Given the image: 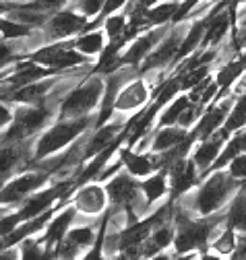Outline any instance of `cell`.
<instances>
[{
  "mask_svg": "<svg viewBox=\"0 0 246 260\" xmlns=\"http://www.w3.org/2000/svg\"><path fill=\"white\" fill-rule=\"evenodd\" d=\"M209 217V215H207ZM226 221V213L213 215L209 219H201V221H193L189 215L184 217V213L180 211L176 215V236H174V248L178 254L184 252H193V250H201L205 254L207 244L213 236V232L220 227V223Z\"/></svg>",
  "mask_w": 246,
  "mask_h": 260,
  "instance_id": "6da1fadb",
  "label": "cell"
},
{
  "mask_svg": "<svg viewBox=\"0 0 246 260\" xmlns=\"http://www.w3.org/2000/svg\"><path fill=\"white\" fill-rule=\"evenodd\" d=\"M242 184H244V180H236L234 176H230V172H220V170L213 172V176L195 194L193 209L203 217L215 213L218 209H222V205L230 197H234Z\"/></svg>",
  "mask_w": 246,
  "mask_h": 260,
  "instance_id": "7a4b0ae2",
  "label": "cell"
},
{
  "mask_svg": "<svg viewBox=\"0 0 246 260\" xmlns=\"http://www.w3.org/2000/svg\"><path fill=\"white\" fill-rule=\"evenodd\" d=\"M67 186L69 184H60L56 188H50L46 192H40V194H36L34 199H29L21 211H17L15 215H9L5 219H0V236H7L9 232L15 230L17 225H21V223H25L29 219H34L38 215H42L44 211H48V207L60 197V194L67 192Z\"/></svg>",
  "mask_w": 246,
  "mask_h": 260,
  "instance_id": "3957f363",
  "label": "cell"
},
{
  "mask_svg": "<svg viewBox=\"0 0 246 260\" xmlns=\"http://www.w3.org/2000/svg\"><path fill=\"white\" fill-rule=\"evenodd\" d=\"M89 126V120L87 118H81V120H71V122H63L54 126L52 130H48V133L38 141V147H36V157L42 159L58 149H63L67 143H71L75 137H79L83 130Z\"/></svg>",
  "mask_w": 246,
  "mask_h": 260,
  "instance_id": "277c9868",
  "label": "cell"
},
{
  "mask_svg": "<svg viewBox=\"0 0 246 260\" xmlns=\"http://www.w3.org/2000/svg\"><path fill=\"white\" fill-rule=\"evenodd\" d=\"M50 118V110L44 106H36V108H25L17 112V118L13 122V126L7 130V135L3 137L5 143H13V141H23L25 137L34 135L36 130H40Z\"/></svg>",
  "mask_w": 246,
  "mask_h": 260,
  "instance_id": "5b68a950",
  "label": "cell"
},
{
  "mask_svg": "<svg viewBox=\"0 0 246 260\" xmlns=\"http://www.w3.org/2000/svg\"><path fill=\"white\" fill-rule=\"evenodd\" d=\"M102 81L100 79H94L85 83L83 87H79L77 91H73L67 102L63 104V116L67 118H75V116H83L87 114L91 108H94L100 100V93H102Z\"/></svg>",
  "mask_w": 246,
  "mask_h": 260,
  "instance_id": "8992f818",
  "label": "cell"
},
{
  "mask_svg": "<svg viewBox=\"0 0 246 260\" xmlns=\"http://www.w3.org/2000/svg\"><path fill=\"white\" fill-rule=\"evenodd\" d=\"M187 31H184L182 27H176L172 34L168 31V34L164 36V40L160 42V46L145 58V64L141 67V71L147 73L151 69L166 67V64H170V67H172V62H174V58H176V54H178V50L182 46V40H184V36H187Z\"/></svg>",
  "mask_w": 246,
  "mask_h": 260,
  "instance_id": "52a82bcc",
  "label": "cell"
},
{
  "mask_svg": "<svg viewBox=\"0 0 246 260\" xmlns=\"http://www.w3.org/2000/svg\"><path fill=\"white\" fill-rule=\"evenodd\" d=\"M232 104H234V97H228V100H224L222 104H215L207 114H203L199 118L197 126L193 128V133H191V137L195 141H205L213 133H218L220 126L226 122L228 114L232 112Z\"/></svg>",
  "mask_w": 246,
  "mask_h": 260,
  "instance_id": "ba28073f",
  "label": "cell"
},
{
  "mask_svg": "<svg viewBox=\"0 0 246 260\" xmlns=\"http://www.w3.org/2000/svg\"><path fill=\"white\" fill-rule=\"evenodd\" d=\"M168 178H170V197L178 199L182 197L184 192H189L197 180H199V168L195 166V161H187V159H180L172 168H168Z\"/></svg>",
  "mask_w": 246,
  "mask_h": 260,
  "instance_id": "9c48e42d",
  "label": "cell"
},
{
  "mask_svg": "<svg viewBox=\"0 0 246 260\" xmlns=\"http://www.w3.org/2000/svg\"><path fill=\"white\" fill-rule=\"evenodd\" d=\"M32 60L38 64H44V67H50V69H67V67H75V64L85 62V56H81L79 52L65 48V46H52V48L38 50L32 56Z\"/></svg>",
  "mask_w": 246,
  "mask_h": 260,
  "instance_id": "30bf717a",
  "label": "cell"
},
{
  "mask_svg": "<svg viewBox=\"0 0 246 260\" xmlns=\"http://www.w3.org/2000/svg\"><path fill=\"white\" fill-rule=\"evenodd\" d=\"M228 135H230L228 130L222 128L220 133H213L209 139L201 141V145L195 149L193 161H195V166L199 168L201 174H207V172L211 170V166L215 164V159H218V155H220V151H222V147H224Z\"/></svg>",
  "mask_w": 246,
  "mask_h": 260,
  "instance_id": "8fae6325",
  "label": "cell"
},
{
  "mask_svg": "<svg viewBox=\"0 0 246 260\" xmlns=\"http://www.w3.org/2000/svg\"><path fill=\"white\" fill-rule=\"evenodd\" d=\"M48 178V172H38V174H27L21 176L17 180H13L11 184H7L0 190V205H9V203H17L23 197H27L32 190L40 188Z\"/></svg>",
  "mask_w": 246,
  "mask_h": 260,
  "instance_id": "7c38bea8",
  "label": "cell"
},
{
  "mask_svg": "<svg viewBox=\"0 0 246 260\" xmlns=\"http://www.w3.org/2000/svg\"><path fill=\"white\" fill-rule=\"evenodd\" d=\"M166 34H168V29H166V27H160V29L149 31V34H145L143 38H139V40L125 52V56L118 58L116 64H122V67H125V64H131V67H139V62L145 60V58L151 54L153 46L160 44L162 38H164Z\"/></svg>",
  "mask_w": 246,
  "mask_h": 260,
  "instance_id": "4fadbf2b",
  "label": "cell"
},
{
  "mask_svg": "<svg viewBox=\"0 0 246 260\" xmlns=\"http://www.w3.org/2000/svg\"><path fill=\"white\" fill-rule=\"evenodd\" d=\"M139 190H141V184H137L131 176H118V178H114V180L106 186V192H108V197L112 199V203H114V205L127 207L129 211H131V209L135 207V203H137Z\"/></svg>",
  "mask_w": 246,
  "mask_h": 260,
  "instance_id": "5bb4252c",
  "label": "cell"
},
{
  "mask_svg": "<svg viewBox=\"0 0 246 260\" xmlns=\"http://www.w3.org/2000/svg\"><path fill=\"white\" fill-rule=\"evenodd\" d=\"M230 3V0H228ZM234 23H232V15H230V7L226 5L222 11H218L213 17H211V21H209V25H207V31H205V36H203V42H201V50H207V48H215L218 46L226 36H228V31H230V27H232ZM197 48V50H199Z\"/></svg>",
  "mask_w": 246,
  "mask_h": 260,
  "instance_id": "9a60e30c",
  "label": "cell"
},
{
  "mask_svg": "<svg viewBox=\"0 0 246 260\" xmlns=\"http://www.w3.org/2000/svg\"><path fill=\"white\" fill-rule=\"evenodd\" d=\"M242 73H246V52H244L242 56L230 60L228 64H224V67L220 69L218 77H215V83H218V87H220L215 102H218L220 97H224V95L232 89V85L242 77Z\"/></svg>",
  "mask_w": 246,
  "mask_h": 260,
  "instance_id": "2e32d148",
  "label": "cell"
},
{
  "mask_svg": "<svg viewBox=\"0 0 246 260\" xmlns=\"http://www.w3.org/2000/svg\"><path fill=\"white\" fill-rule=\"evenodd\" d=\"M226 225L238 234H246V182L232 197L226 211Z\"/></svg>",
  "mask_w": 246,
  "mask_h": 260,
  "instance_id": "e0dca14e",
  "label": "cell"
},
{
  "mask_svg": "<svg viewBox=\"0 0 246 260\" xmlns=\"http://www.w3.org/2000/svg\"><path fill=\"white\" fill-rule=\"evenodd\" d=\"M174 236H176V230H174V227L168 221L162 223V225H158V227H153V232L149 234V238L141 246L143 256H149V258L153 256V258H156L158 252L166 250L174 242Z\"/></svg>",
  "mask_w": 246,
  "mask_h": 260,
  "instance_id": "ac0fdd59",
  "label": "cell"
},
{
  "mask_svg": "<svg viewBox=\"0 0 246 260\" xmlns=\"http://www.w3.org/2000/svg\"><path fill=\"white\" fill-rule=\"evenodd\" d=\"M50 217H52V213H50V211H44L42 215H38V217H34V219H29V221L17 225L13 232H9L3 240H0V248H11V246L19 244L21 240H25L27 236L36 234L38 230H42V227L46 225V221H48Z\"/></svg>",
  "mask_w": 246,
  "mask_h": 260,
  "instance_id": "d6986e66",
  "label": "cell"
},
{
  "mask_svg": "<svg viewBox=\"0 0 246 260\" xmlns=\"http://www.w3.org/2000/svg\"><path fill=\"white\" fill-rule=\"evenodd\" d=\"M85 27V19L75 13H58L50 19V36L52 38H67Z\"/></svg>",
  "mask_w": 246,
  "mask_h": 260,
  "instance_id": "ffe728a7",
  "label": "cell"
},
{
  "mask_svg": "<svg viewBox=\"0 0 246 260\" xmlns=\"http://www.w3.org/2000/svg\"><path fill=\"white\" fill-rule=\"evenodd\" d=\"M191 133H187V128H174V126H164L160 128L156 137H153L151 141V151H156V153H162V151H168L176 145H180L182 141H187Z\"/></svg>",
  "mask_w": 246,
  "mask_h": 260,
  "instance_id": "44dd1931",
  "label": "cell"
},
{
  "mask_svg": "<svg viewBox=\"0 0 246 260\" xmlns=\"http://www.w3.org/2000/svg\"><path fill=\"white\" fill-rule=\"evenodd\" d=\"M52 73V69L48 67H40L38 62H27V64H21V67L13 73V77L9 79V85H13L15 89H19V87H25V85H32V83H36V81H40V79H44V77H48Z\"/></svg>",
  "mask_w": 246,
  "mask_h": 260,
  "instance_id": "7402d4cb",
  "label": "cell"
},
{
  "mask_svg": "<svg viewBox=\"0 0 246 260\" xmlns=\"http://www.w3.org/2000/svg\"><path fill=\"white\" fill-rule=\"evenodd\" d=\"M94 230H89V227H77V230H73L67 238H63V244H60V248H58V254L60 256H65V258H69V256H75L81 248H85V246H89L91 242H94Z\"/></svg>",
  "mask_w": 246,
  "mask_h": 260,
  "instance_id": "603a6c76",
  "label": "cell"
},
{
  "mask_svg": "<svg viewBox=\"0 0 246 260\" xmlns=\"http://www.w3.org/2000/svg\"><path fill=\"white\" fill-rule=\"evenodd\" d=\"M122 164L127 166L131 176H137V178H143V176L158 170V161L156 159H151L147 155H141V153H133L131 149L122 151Z\"/></svg>",
  "mask_w": 246,
  "mask_h": 260,
  "instance_id": "cb8c5ba5",
  "label": "cell"
},
{
  "mask_svg": "<svg viewBox=\"0 0 246 260\" xmlns=\"http://www.w3.org/2000/svg\"><path fill=\"white\" fill-rule=\"evenodd\" d=\"M149 100V91L145 87L143 81H135L131 83L122 93H118L116 97V108L118 110H131V108H137L141 104H145Z\"/></svg>",
  "mask_w": 246,
  "mask_h": 260,
  "instance_id": "d4e9b609",
  "label": "cell"
},
{
  "mask_svg": "<svg viewBox=\"0 0 246 260\" xmlns=\"http://www.w3.org/2000/svg\"><path fill=\"white\" fill-rule=\"evenodd\" d=\"M125 81V75H114L108 79L106 83V93H104V104H102V112H100V118H98V124L104 126V122L112 116V110L116 108V97H118V91H120V85Z\"/></svg>",
  "mask_w": 246,
  "mask_h": 260,
  "instance_id": "484cf974",
  "label": "cell"
},
{
  "mask_svg": "<svg viewBox=\"0 0 246 260\" xmlns=\"http://www.w3.org/2000/svg\"><path fill=\"white\" fill-rule=\"evenodd\" d=\"M77 207L81 211H87V213H98L104 209V192L100 186H87L83 188L79 194H77V199H75Z\"/></svg>",
  "mask_w": 246,
  "mask_h": 260,
  "instance_id": "4316f807",
  "label": "cell"
},
{
  "mask_svg": "<svg viewBox=\"0 0 246 260\" xmlns=\"http://www.w3.org/2000/svg\"><path fill=\"white\" fill-rule=\"evenodd\" d=\"M73 217H75V211L69 209V211H65L60 217H56V221H52V225L48 227V232H46L44 238L40 240V242H44V244L48 246V252H50V248H52L54 244L63 242V236H65V232H67V227L71 225Z\"/></svg>",
  "mask_w": 246,
  "mask_h": 260,
  "instance_id": "83f0119b",
  "label": "cell"
},
{
  "mask_svg": "<svg viewBox=\"0 0 246 260\" xmlns=\"http://www.w3.org/2000/svg\"><path fill=\"white\" fill-rule=\"evenodd\" d=\"M120 130V124H112V126H104L100 128V133H96L91 137L89 145H87V151H85V157H91V155H98L100 151H104L108 145H112L118 137L116 133Z\"/></svg>",
  "mask_w": 246,
  "mask_h": 260,
  "instance_id": "f1b7e54d",
  "label": "cell"
},
{
  "mask_svg": "<svg viewBox=\"0 0 246 260\" xmlns=\"http://www.w3.org/2000/svg\"><path fill=\"white\" fill-rule=\"evenodd\" d=\"M178 7H180V3H176V0H168V3L156 5L153 9H149L145 13V23L147 25H166L170 19L174 21V17L178 13Z\"/></svg>",
  "mask_w": 246,
  "mask_h": 260,
  "instance_id": "f546056e",
  "label": "cell"
},
{
  "mask_svg": "<svg viewBox=\"0 0 246 260\" xmlns=\"http://www.w3.org/2000/svg\"><path fill=\"white\" fill-rule=\"evenodd\" d=\"M168 174L166 172H160V174H153L151 178H147L143 184H141V192L145 194V201L149 203H156L158 199H162L164 194L168 192Z\"/></svg>",
  "mask_w": 246,
  "mask_h": 260,
  "instance_id": "4dcf8cb0",
  "label": "cell"
},
{
  "mask_svg": "<svg viewBox=\"0 0 246 260\" xmlns=\"http://www.w3.org/2000/svg\"><path fill=\"white\" fill-rule=\"evenodd\" d=\"M189 104H191V97H189V95H180V97H176V100L172 102V106L160 116L158 126L164 128V126H174V124H178L180 114L189 108Z\"/></svg>",
  "mask_w": 246,
  "mask_h": 260,
  "instance_id": "1f68e13d",
  "label": "cell"
},
{
  "mask_svg": "<svg viewBox=\"0 0 246 260\" xmlns=\"http://www.w3.org/2000/svg\"><path fill=\"white\" fill-rule=\"evenodd\" d=\"M52 87V83H32V85H25V87H19L15 89V93H11V100H17V102H36L40 100L42 95L48 93V89Z\"/></svg>",
  "mask_w": 246,
  "mask_h": 260,
  "instance_id": "d6a6232c",
  "label": "cell"
},
{
  "mask_svg": "<svg viewBox=\"0 0 246 260\" xmlns=\"http://www.w3.org/2000/svg\"><path fill=\"white\" fill-rule=\"evenodd\" d=\"M102 46H104V34L102 31H91V34H87V36H83L81 40L75 42V48L79 52L87 54V56L89 54H98L102 50Z\"/></svg>",
  "mask_w": 246,
  "mask_h": 260,
  "instance_id": "836d02e7",
  "label": "cell"
},
{
  "mask_svg": "<svg viewBox=\"0 0 246 260\" xmlns=\"http://www.w3.org/2000/svg\"><path fill=\"white\" fill-rule=\"evenodd\" d=\"M21 159V151L17 147H5L0 149V178H5Z\"/></svg>",
  "mask_w": 246,
  "mask_h": 260,
  "instance_id": "e575fe53",
  "label": "cell"
},
{
  "mask_svg": "<svg viewBox=\"0 0 246 260\" xmlns=\"http://www.w3.org/2000/svg\"><path fill=\"white\" fill-rule=\"evenodd\" d=\"M213 248H215V252H220V254H232L234 252V248H236V232L232 230V227L226 225V232L215 240Z\"/></svg>",
  "mask_w": 246,
  "mask_h": 260,
  "instance_id": "d590c367",
  "label": "cell"
},
{
  "mask_svg": "<svg viewBox=\"0 0 246 260\" xmlns=\"http://www.w3.org/2000/svg\"><path fill=\"white\" fill-rule=\"evenodd\" d=\"M0 34L5 36V40H13L19 36H27L29 27H25V23H15L9 19H0Z\"/></svg>",
  "mask_w": 246,
  "mask_h": 260,
  "instance_id": "8d00e7d4",
  "label": "cell"
},
{
  "mask_svg": "<svg viewBox=\"0 0 246 260\" xmlns=\"http://www.w3.org/2000/svg\"><path fill=\"white\" fill-rule=\"evenodd\" d=\"M125 31H127V23H125V17L122 15H114V17H108L106 21V34L116 40L120 36H125Z\"/></svg>",
  "mask_w": 246,
  "mask_h": 260,
  "instance_id": "74e56055",
  "label": "cell"
},
{
  "mask_svg": "<svg viewBox=\"0 0 246 260\" xmlns=\"http://www.w3.org/2000/svg\"><path fill=\"white\" fill-rule=\"evenodd\" d=\"M228 172L236 180H246V153H240V155H236L230 161V164H228Z\"/></svg>",
  "mask_w": 246,
  "mask_h": 260,
  "instance_id": "f35d334b",
  "label": "cell"
},
{
  "mask_svg": "<svg viewBox=\"0 0 246 260\" xmlns=\"http://www.w3.org/2000/svg\"><path fill=\"white\" fill-rule=\"evenodd\" d=\"M65 5H67V0H36V3H32L29 7L40 11V13H48V11H58Z\"/></svg>",
  "mask_w": 246,
  "mask_h": 260,
  "instance_id": "ab89813d",
  "label": "cell"
},
{
  "mask_svg": "<svg viewBox=\"0 0 246 260\" xmlns=\"http://www.w3.org/2000/svg\"><path fill=\"white\" fill-rule=\"evenodd\" d=\"M104 7V0H79V9L87 15V17H94L102 11Z\"/></svg>",
  "mask_w": 246,
  "mask_h": 260,
  "instance_id": "60d3db41",
  "label": "cell"
},
{
  "mask_svg": "<svg viewBox=\"0 0 246 260\" xmlns=\"http://www.w3.org/2000/svg\"><path fill=\"white\" fill-rule=\"evenodd\" d=\"M46 254L48 252H44L36 240L23 244V258H46Z\"/></svg>",
  "mask_w": 246,
  "mask_h": 260,
  "instance_id": "b9f144b4",
  "label": "cell"
},
{
  "mask_svg": "<svg viewBox=\"0 0 246 260\" xmlns=\"http://www.w3.org/2000/svg\"><path fill=\"white\" fill-rule=\"evenodd\" d=\"M199 3H201V0H182L180 7H178V13H176V17H174V23H180V21L187 17Z\"/></svg>",
  "mask_w": 246,
  "mask_h": 260,
  "instance_id": "7bdbcfd3",
  "label": "cell"
},
{
  "mask_svg": "<svg viewBox=\"0 0 246 260\" xmlns=\"http://www.w3.org/2000/svg\"><path fill=\"white\" fill-rule=\"evenodd\" d=\"M11 60H13V48L5 42H0V67H5Z\"/></svg>",
  "mask_w": 246,
  "mask_h": 260,
  "instance_id": "ee69618b",
  "label": "cell"
},
{
  "mask_svg": "<svg viewBox=\"0 0 246 260\" xmlns=\"http://www.w3.org/2000/svg\"><path fill=\"white\" fill-rule=\"evenodd\" d=\"M9 122H11V112L0 104V128H3L5 124H9Z\"/></svg>",
  "mask_w": 246,
  "mask_h": 260,
  "instance_id": "f6af8a7d",
  "label": "cell"
},
{
  "mask_svg": "<svg viewBox=\"0 0 246 260\" xmlns=\"http://www.w3.org/2000/svg\"><path fill=\"white\" fill-rule=\"evenodd\" d=\"M15 9V5H7V3H0V13H5V11H11Z\"/></svg>",
  "mask_w": 246,
  "mask_h": 260,
  "instance_id": "bcb514c9",
  "label": "cell"
},
{
  "mask_svg": "<svg viewBox=\"0 0 246 260\" xmlns=\"http://www.w3.org/2000/svg\"><path fill=\"white\" fill-rule=\"evenodd\" d=\"M240 3H246V0H240Z\"/></svg>",
  "mask_w": 246,
  "mask_h": 260,
  "instance_id": "7dc6e473",
  "label": "cell"
}]
</instances>
